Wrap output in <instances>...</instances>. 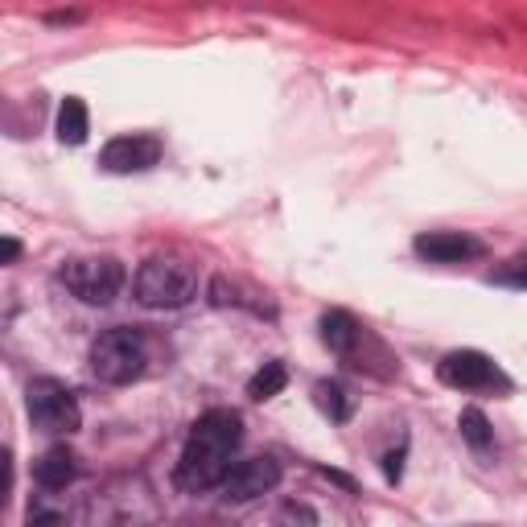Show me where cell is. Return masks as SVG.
I'll list each match as a JSON object with an SVG mask.
<instances>
[{"mask_svg":"<svg viewBox=\"0 0 527 527\" xmlns=\"http://www.w3.org/2000/svg\"><path fill=\"white\" fill-rule=\"evenodd\" d=\"M239 441H243L239 412L210 408L206 416H198L190 437H186L182 458H178V470H173V482H178L182 495H206V490L223 486Z\"/></svg>","mask_w":527,"mask_h":527,"instance_id":"1","label":"cell"},{"mask_svg":"<svg viewBox=\"0 0 527 527\" xmlns=\"http://www.w3.org/2000/svg\"><path fill=\"white\" fill-rule=\"evenodd\" d=\"M132 293L145 309H182L198 297V272L186 260L153 256V260L140 264V272L132 280Z\"/></svg>","mask_w":527,"mask_h":527,"instance_id":"2","label":"cell"},{"mask_svg":"<svg viewBox=\"0 0 527 527\" xmlns=\"http://www.w3.org/2000/svg\"><path fill=\"white\" fill-rule=\"evenodd\" d=\"M149 367V342L140 330L116 326L103 330L91 342V371L99 383H112V388H124V383H136Z\"/></svg>","mask_w":527,"mask_h":527,"instance_id":"3","label":"cell"},{"mask_svg":"<svg viewBox=\"0 0 527 527\" xmlns=\"http://www.w3.org/2000/svg\"><path fill=\"white\" fill-rule=\"evenodd\" d=\"M58 280L83 305H112L124 289V264L112 256H79V260L62 264Z\"/></svg>","mask_w":527,"mask_h":527,"instance_id":"4","label":"cell"},{"mask_svg":"<svg viewBox=\"0 0 527 527\" xmlns=\"http://www.w3.org/2000/svg\"><path fill=\"white\" fill-rule=\"evenodd\" d=\"M25 404H29V420L42 433L70 437V433H79V425H83V408H79L75 392H70L66 383H58V379H33L29 392H25Z\"/></svg>","mask_w":527,"mask_h":527,"instance_id":"5","label":"cell"},{"mask_svg":"<svg viewBox=\"0 0 527 527\" xmlns=\"http://www.w3.org/2000/svg\"><path fill=\"white\" fill-rule=\"evenodd\" d=\"M437 379L458 392H507L511 379L499 371V363L482 350H449L437 363Z\"/></svg>","mask_w":527,"mask_h":527,"instance_id":"6","label":"cell"},{"mask_svg":"<svg viewBox=\"0 0 527 527\" xmlns=\"http://www.w3.org/2000/svg\"><path fill=\"white\" fill-rule=\"evenodd\" d=\"M280 486V462L276 458H248L235 462L223 478V503H252L260 495H272Z\"/></svg>","mask_w":527,"mask_h":527,"instance_id":"7","label":"cell"},{"mask_svg":"<svg viewBox=\"0 0 527 527\" xmlns=\"http://www.w3.org/2000/svg\"><path fill=\"white\" fill-rule=\"evenodd\" d=\"M161 161V140L157 136H145V132H132V136H116L103 145L99 153V165L108 173H140Z\"/></svg>","mask_w":527,"mask_h":527,"instance_id":"8","label":"cell"},{"mask_svg":"<svg viewBox=\"0 0 527 527\" xmlns=\"http://www.w3.org/2000/svg\"><path fill=\"white\" fill-rule=\"evenodd\" d=\"M412 248L429 264H466V260L482 256V243L462 231H425V235H416Z\"/></svg>","mask_w":527,"mask_h":527,"instance_id":"9","label":"cell"},{"mask_svg":"<svg viewBox=\"0 0 527 527\" xmlns=\"http://www.w3.org/2000/svg\"><path fill=\"white\" fill-rule=\"evenodd\" d=\"M322 342H326L330 355L355 359V350H359V342H363V326L350 318L346 309H330V313H322Z\"/></svg>","mask_w":527,"mask_h":527,"instance_id":"10","label":"cell"},{"mask_svg":"<svg viewBox=\"0 0 527 527\" xmlns=\"http://www.w3.org/2000/svg\"><path fill=\"white\" fill-rule=\"evenodd\" d=\"M33 474H38V482H42L46 490H66L70 482L79 478V458H75V453H70L66 445H54V449L42 453V462L33 466Z\"/></svg>","mask_w":527,"mask_h":527,"instance_id":"11","label":"cell"},{"mask_svg":"<svg viewBox=\"0 0 527 527\" xmlns=\"http://www.w3.org/2000/svg\"><path fill=\"white\" fill-rule=\"evenodd\" d=\"M91 132V120H87V103L79 95H66L62 108H58V140L70 149H79Z\"/></svg>","mask_w":527,"mask_h":527,"instance_id":"12","label":"cell"},{"mask_svg":"<svg viewBox=\"0 0 527 527\" xmlns=\"http://www.w3.org/2000/svg\"><path fill=\"white\" fill-rule=\"evenodd\" d=\"M206 297H210V305H219V309H252V313H264V305L252 301V293H243L235 280H227V276H215V280H210Z\"/></svg>","mask_w":527,"mask_h":527,"instance_id":"13","label":"cell"},{"mask_svg":"<svg viewBox=\"0 0 527 527\" xmlns=\"http://www.w3.org/2000/svg\"><path fill=\"white\" fill-rule=\"evenodd\" d=\"M285 383H289V367H285V363H264V367L248 379V396L264 404V400H272V396L285 392Z\"/></svg>","mask_w":527,"mask_h":527,"instance_id":"14","label":"cell"},{"mask_svg":"<svg viewBox=\"0 0 527 527\" xmlns=\"http://www.w3.org/2000/svg\"><path fill=\"white\" fill-rule=\"evenodd\" d=\"M458 429H462V437H466V445H470L474 453H486L490 445H495V429H490V420H486L482 408H462Z\"/></svg>","mask_w":527,"mask_h":527,"instance_id":"15","label":"cell"},{"mask_svg":"<svg viewBox=\"0 0 527 527\" xmlns=\"http://www.w3.org/2000/svg\"><path fill=\"white\" fill-rule=\"evenodd\" d=\"M313 400H318V408L330 416V420H338V425H342V420L350 416V400H346V388H342V383H334V379H322L318 383V388H313Z\"/></svg>","mask_w":527,"mask_h":527,"instance_id":"16","label":"cell"},{"mask_svg":"<svg viewBox=\"0 0 527 527\" xmlns=\"http://www.w3.org/2000/svg\"><path fill=\"white\" fill-rule=\"evenodd\" d=\"M495 285H511V289H527V260H507L503 268L490 272Z\"/></svg>","mask_w":527,"mask_h":527,"instance_id":"17","label":"cell"},{"mask_svg":"<svg viewBox=\"0 0 527 527\" xmlns=\"http://www.w3.org/2000/svg\"><path fill=\"white\" fill-rule=\"evenodd\" d=\"M404 453H408V445L392 449L388 458H383V478H388V482H400V474H404Z\"/></svg>","mask_w":527,"mask_h":527,"instance_id":"18","label":"cell"},{"mask_svg":"<svg viewBox=\"0 0 527 527\" xmlns=\"http://www.w3.org/2000/svg\"><path fill=\"white\" fill-rule=\"evenodd\" d=\"M46 21H50V25H75V21H83V13H79V9H70V13H50Z\"/></svg>","mask_w":527,"mask_h":527,"instance_id":"19","label":"cell"},{"mask_svg":"<svg viewBox=\"0 0 527 527\" xmlns=\"http://www.w3.org/2000/svg\"><path fill=\"white\" fill-rule=\"evenodd\" d=\"M0 256H5V264H13L21 256V243L17 239H5V248H0Z\"/></svg>","mask_w":527,"mask_h":527,"instance_id":"20","label":"cell"},{"mask_svg":"<svg viewBox=\"0 0 527 527\" xmlns=\"http://www.w3.org/2000/svg\"><path fill=\"white\" fill-rule=\"evenodd\" d=\"M285 515H289V519H305V523H313V511H305V507H289Z\"/></svg>","mask_w":527,"mask_h":527,"instance_id":"21","label":"cell"}]
</instances>
